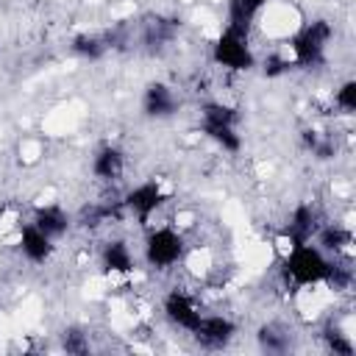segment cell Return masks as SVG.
I'll return each mask as SVG.
<instances>
[{"instance_id": "obj_1", "label": "cell", "mask_w": 356, "mask_h": 356, "mask_svg": "<svg viewBox=\"0 0 356 356\" xmlns=\"http://www.w3.org/2000/svg\"><path fill=\"white\" fill-rule=\"evenodd\" d=\"M189 250V234L181 231L172 222H153L142 228V242H139V261L145 270L164 275L172 270H181L184 259Z\"/></svg>"}, {"instance_id": "obj_15", "label": "cell", "mask_w": 356, "mask_h": 356, "mask_svg": "<svg viewBox=\"0 0 356 356\" xmlns=\"http://www.w3.org/2000/svg\"><path fill=\"white\" fill-rule=\"evenodd\" d=\"M323 253L328 256H348L353 259V225L345 220H323L314 239H312Z\"/></svg>"}, {"instance_id": "obj_16", "label": "cell", "mask_w": 356, "mask_h": 356, "mask_svg": "<svg viewBox=\"0 0 356 356\" xmlns=\"http://www.w3.org/2000/svg\"><path fill=\"white\" fill-rule=\"evenodd\" d=\"M317 337H320L325 353H334V356H353L356 353L350 314H345V320L339 314H325L323 328H320Z\"/></svg>"}, {"instance_id": "obj_9", "label": "cell", "mask_w": 356, "mask_h": 356, "mask_svg": "<svg viewBox=\"0 0 356 356\" xmlns=\"http://www.w3.org/2000/svg\"><path fill=\"white\" fill-rule=\"evenodd\" d=\"M97 267L108 281L128 284V281H134L142 261L125 236H106L97 248Z\"/></svg>"}, {"instance_id": "obj_11", "label": "cell", "mask_w": 356, "mask_h": 356, "mask_svg": "<svg viewBox=\"0 0 356 356\" xmlns=\"http://www.w3.org/2000/svg\"><path fill=\"white\" fill-rule=\"evenodd\" d=\"M239 337V323L225 312H203L197 328L189 334L197 348L203 350H225Z\"/></svg>"}, {"instance_id": "obj_20", "label": "cell", "mask_w": 356, "mask_h": 356, "mask_svg": "<svg viewBox=\"0 0 356 356\" xmlns=\"http://www.w3.org/2000/svg\"><path fill=\"white\" fill-rule=\"evenodd\" d=\"M331 108H337V114L342 117H353L356 114V81L345 78L334 86L331 92Z\"/></svg>"}, {"instance_id": "obj_12", "label": "cell", "mask_w": 356, "mask_h": 356, "mask_svg": "<svg viewBox=\"0 0 356 356\" xmlns=\"http://www.w3.org/2000/svg\"><path fill=\"white\" fill-rule=\"evenodd\" d=\"M128 172V153L117 142H103L89 156V175L95 184L111 189L117 186Z\"/></svg>"}, {"instance_id": "obj_17", "label": "cell", "mask_w": 356, "mask_h": 356, "mask_svg": "<svg viewBox=\"0 0 356 356\" xmlns=\"http://www.w3.org/2000/svg\"><path fill=\"white\" fill-rule=\"evenodd\" d=\"M270 3L273 0H225V19H222V25L245 31V33H256V22L270 8Z\"/></svg>"}, {"instance_id": "obj_2", "label": "cell", "mask_w": 356, "mask_h": 356, "mask_svg": "<svg viewBox=\"0 0 356 356\" xmlns=\"http://www.w3.org/2000/svg\"><path fill=\"white\" fill-rule=\"evenodd\" d=\"M331 275V256L323 253L314 242L292 245L278 256V278L286 289H309V286H325Z\"/></svg>"}, {"instance_id": "obj_3", "label": "cell", "mask_w": 356, "mask_h": 356, "mask_svg": "<svg viewBox=\"0 0 356 356\" xmlns=\"http://www.w3.org/2000/svg\"><path fill=\"white\" fill-rule=\"evenodd\" d=\"M337 36V28L328 17H312L303 19L295 33L286 39V58L292 67L300 70H320L328 61L331 42Z\"/></svg>"}, {"instance_id": "obj_4", "label": "cell", "mask_w": 356, "mask_h": 356, "mask_svg": "<svg viewBox=\"0 0 356 356\" xmlns=\"http://www.w3.org/2000/svg\"><path fill=\"white\" fill-rule=\"evenodd\" d=\"M239 108L222 97H206L197 106V131L228 156H236L245 145L239 134Z\"/></svg>"}, {"instance_id": "obj_6", "label": "cell", "mask_w": 356, "mask_h": 356, "mask_svg": "<svg viewBox=\"0 0 356 356\" xmlns=\"http://www.w3.org/2000/svg\"><path fill=\"white\" fill-rule=\"evenodd\" d=\"M120 200H122L125 217L142 231V228L156 222V217L170 206L172 195L161 178H145V181H136L134 186L122 189Z\"/></svg>"}, {"instance_id": "obj_5", "label": "cell", "mask_w": 356, "mask_h": 356, "mask_svg": "<svg viewBox=\"0 0 356 356\" xmlns=\"http://www.w3.org/2000/svg\"><path fill=\"white\" fill-rule=\"evenodd\" d=\"M209 61L222 70L225 75H242L250 72L253 67H259V53L253 44V33L236 31L222 25L217 31V36L209 44Z\"/></svg>"}, {"instance_id": "obj_21", "label": "cell", "mask_w": 356, "mask_h": 356, "mask_svg": "<svg viewBox=\"0 0 356 356\" xmlns=\"http://www.w3.org/2000/svg\"><path fill=\"white\" fill-rule=\"evenodd\" d=\"M58 339H61V350H67V353L81 356V353H89L92 350V334L83 325H67L58 334Z\"/></svg>"}, {"instance_id": "obj_8", "label": "cell", "mask_w": 356, "mask_h": 356, "mask_svg": "<svg viewBox=\"0 0 356 356\" xmlns=\"http://www.w3.org/2000/svg\"><path fill=\"white\" fill-rule=\"evenodd\" d=\"M323 220H325V214L320 211V206L314 200H298L281 222V231H278V239H275L278 242V256L284 250H289L292 245L312 242Z\"/></svg>"}, {"instance_id": "obj_18", "label": "cell", "mask_w": 356, "mask_h": 356, "mask_svg": "<svg viewBox=\"0 0 356 356\" xmlns=\"http://www.w3.org/2000/svg\"><path fill=\"white\" fill-rule=\"evenodd\" d=\"M256 345L264 353H289L295 348L298 334L284 323V320H267L256 328Z\"/></svg>"}, {"instance_id": "obj_10", "label": "cell", "mask_w": 356, "mask_h": 356, "mask_svg": "<svg viewBox=\"0 0 356 356\" xmlns=\"http://www.w3.org/2000/svg\"><path fill=\"white\" fill-rule=\"evenodd\" d=\"M14 248H17V256L31 264V267H44L53 261L56 256V248L58 242L50 239L44 231H39L31 220H19L14 225Z\"/></svg>"}, {"instance_id": "obj_14", "label": "cell", "mask_w": 356, "mask_h": 356, "mask_svg": "<svg viewBox=\"0 0 356 356\" xmlns=\"http://www.w3.org/2000/svg\"><path fill=\"white\" fill-rule=\"evenodd\" d=\"M39 231H44L50 239L61 242L72 228H75V214L58 203V200H42L31 209V217H28Z\"/></svg>"}, {"instance_id": "obj_13", "label": "cell", "mask_w": 356, "mask_h": 356, "mask_svg": "<svg viewBox=\"0 0 356 356\" xmlns=\"http://www.w3.org/2000/svg\"><path fill=\"white\" fill-rule=\"evenodd\" d=\"M142 117L153 120V122H167L172 117H178V111L184 108V100H181V92L167 83V81H150L145 89H142Z\"/></svg>"}, {"instance_id": "obj_19", "label": "cell", "mask_w": 356, "mask_h": 356, "mask_svg": "<svg viewBox=\"0 0 356 356\" xmlns=\"http://www.w3.org/2000/svg\"><path fill=\"white\" fill-rule=\"evenodd\" d=\"M70 50L75 58L81 61H100L108 56L111 50V42H108V33H97V31H81L70 39Z\"/></svg>"}, {"instance_id": "obj_22", "label": "cell", "mask_w": 356, "mask_h": 356, "mask_svg": "<svg viewBox=\"0 0 356 356\" xmlns=\"http://www.w3.org/2000/svg\"><path fill=\"white\" fill-rule=\"evenodd\" d=\"M0 53H3V44H0Z\"/></svg>"}, {"instance_id": "obj_7", "label": "cell", "mask_w": 356, "mask_h": 356, "mask_svg": "<svg viewBox=\"0 0 356 356\" xmlns=\"http://www.w3.org/2000/svg\"><path fill=\"white\" fill-rule=\"evenodd\" d=\"M159 312H161V320L172 331H181L184 337H189L197 328L206 306L197 292H192L186 286H170L159 300Z\"/></svg>"}]
</instances>
